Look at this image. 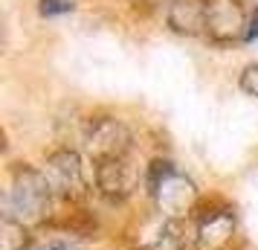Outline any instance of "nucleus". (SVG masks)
<instances>
[{"label": "nucleus", "instance_id": "5", "mask_svg": "<svg viewBox=\"0 0 258 250\" xmlns=\"http://www.w3.org/2000/svg\"><path fill=\"white\" fill-rule=\"evenodd\" d=\"M140 180H145V169H140L134 163V155L110 157V160L93 163L96 192H99L107 204H113V207L131 201V195L137 192Z\"/></svg>", "mask_w": 258, "mask_h": 250}, {"label": "nucleus", "instance_id": "6", "mask_svg": "<svg viewBox=\"0 0 258 250\" xmlns=\"http://www.w3.org/2000/svg\"><path fill=\"white\" fill-rule=\"evenodd\" d=\"M191 247L195 250H235L238 218L229 204H212L203 213H195Z\"/></svg>", "mask_w": 258, "mask_h": 250}, {"label": "nucleus", "instance_id": "13", "mask_svg": "<svg viewBox=\"0 0 258 250\" xmlns=\"http://www.w3.org/2000/svg\"><path fill=\"white\" fill-rule=\"evenodd\" d=\"M35 250H79L73 241H67V238H49V241H44V244H38Z\"/></svg>", "mask_w": 258, "mask_h": 250}, {"label": "nucleus", "instance_id": "3", "mask_svg": "<svg viewBox=\"0 0 258 250\" xmlns=\"http://www.w3.org/2000/svg\"><path fill=\"white\" fill-rule=\"evenodd\" d=\"M44 178H47L49 189L58 201L67 204H79L87 198L90 192V180H87V169H84V157L70 148V145H61V148H52L44 160Z\"/></svg>", "mask_w": 258, "mask_h": 250}, {"label": "nucleus", "instance_id": "12", "mask_svg": "<svg viewBox=\"0 0 258 250\" xmlns=\"http://www.w3.org/2000/svg\"><path fill=\"white\" fill-rule=\"evenodd\" d=\"M76 9V0H38V12L44 18H58V15H70Z\"/></svg>", "mask_w": 258, "mask_h": 250}, {"label": "nucleus", "instance_id": "7", "mask_svg": "<svg viewBox=\"0 0 258 250\" xmlns=\"http://www.w3.org/2000/svg\"><path fill=\"white\" fill-rule=\"evenodd\" d=\"M249 18L244 15V6L238 0H212L209 18H206V38L218 47L244 41Z\"/></svg>", "mask_w": 258, "mask_h": 250}, {"label": "nucleus", "instance_id": "11", "mask_svg": "<svg viewBox=\"0 0 258 250\" xmlns=\"http://www.w3.org/2000/svg\"><path fill=\"white\" fill-rule=\"evenodd\" d=\"M238 84H241V90H244L246 96H252V99L258 102V61H249L244 70H241Z\"/></svg>", "mask_w": 258, "mask_h": 250}, {"label": "nucleus", "instance_id": "14", "mask_svg": "<svg viewBox=\"0 0 258 250\" xmlns=\"http://www.w3.org/2000/svg\"><path fill=\"white\" fill-rule=\"evenodd\" d=\"M255 38H258V6L252 9V15H249V24H246L244 41H255Z\"/></svg>", "mask_w": 258, "mask_h": 250}, {"label": "nucleus", "instance_id": "9", "mask_svg": "<svg viewBox=\"0 0 258 250\" xmlns=\"http://www.w3.org/2000/svg\"><path fill=\"white\" fill-rule=\"evenodd\" d=\"M188 241L191 236L186 233L183 221L157 215L145 230V236L137 238V250H188Z\"/></svg>", "mask_w": 258, "mask_h": 250}, {"label": "nucleus", "instance_id": "10", "mask_svg": "<svg viewBox=\"0 0 258 250\" xmlns=\"http://www.w3.org/2000/svg\"><path fill=\"white\" fill-rule=\"evenodd\" d=\"M0 250H35V238L29 236V227L3 215L0 218Z\"/></svg>", "mask_w": 258, "mask_h": 250}, {"label": "nucleus", "instance_id": "1", "mask_svg": "<svg viewBox=\"0 0 258 250\" xmlns=\"http://www.w3.org/2000/svg\"><path fill=\"white\" fill-rule=\"evenodd\" d=\"M145 192L154 204V213L163 218H174V221H186L195 215L200 204V189L198 183L188 178L186 172L171 163V160H151L145 166Z\"/></svg>", "mask_w": 258, "mask_h": 250}, {"label": "nucleus", "instance_id": "2", "mask_svg": "<svg viewBox=\"0 0 258 250\" xmlns=\"http://www.w3.org/2000/svg\"><path fill=\"white\" fill-rule=\"evenodd\" d=\"M55 195L49 189L44 172L29 163H15L12 166V180L3 198V215L15 218L24 227H44L52 218V207H55Z\"/></svg>", "mask_w": 258, "mask_h": 250}, {"label": "nucleus", "instance_id": "8", "mask_svg": "<svg viewBox=\"0 0 258 250\" xmlns=\"http://www.w3.org/2000/svg\"><path fill=\"white\" fill-rule=\"evenodd\" d=\"M212 0H171L165 9V24L177 35H206Z\"/></svg>", "mask_w": 258, "mask_h": 250}, {"label": "nucleus", "instance_id": "4", "mask_svg": "<svg viewBox=\"0 0 258 250\" xmlns=\"http://www.w3.org/2000/svg\"><path fill=\"white\" fill-rule=\"evenodd\" d=\"M84 152L87 157L99 163V160H110V157H128L134 155V134L131 128L116 117H93L84 125Z\"/></svg>", "mask_w": 258, "mask_h": 250}]
</instances>
